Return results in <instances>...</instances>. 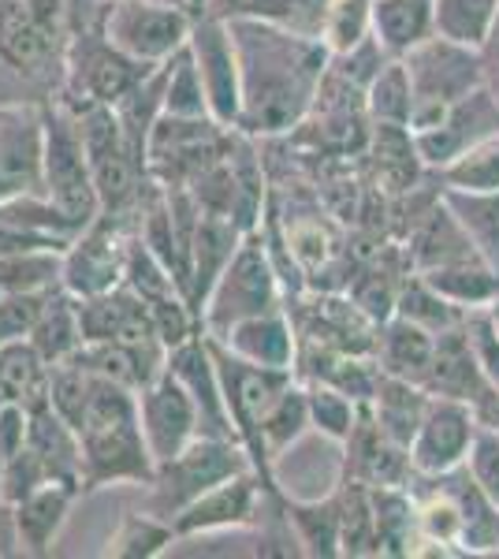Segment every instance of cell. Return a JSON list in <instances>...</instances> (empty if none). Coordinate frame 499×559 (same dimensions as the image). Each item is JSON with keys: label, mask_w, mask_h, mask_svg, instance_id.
I'll return each instance as SVG.
<instances>
[{"label": "cell", "mask_w": 499, "mask_h": 559, "mask_svg": "<svg viewBox=\"0 0 499 559\" xmlns=\"http://www.w3.org/2000/svg\"><path fill=\"white\" fill-rule=\"evenodd\" d=\"M187 49L198 64L202 75L209 112L216 123L239 131V112H242V75H239V52H235V38L228 20H216V15L194 12L190 23Z\"/></svg>", "instance_id": "30bf717a"}, {"label": "cell", "mask_w": 499, "mask_h": 559, "mask_svg": "<svg viewBox=\"0 0 499 559\" xmlns=\"http://www.w3.org/2000/svg\"><path fill=\"white\" fill-rule=\"evenodd\" d=\"M97 377V373H94ZM79 448H83V492L108 485H150L153 463L139 421V395L105 377L94 381V395L79 421Z\"/></svg>", "instance_id": "7a4b0ae2"}, {"label": "cell", "mask_w": 499, "mask_h": 559, "mask_svg": "<svg viewBox=\"0 0 499 559\" xmlns=\"http://www.w3.org/2000/svg\"><path fill=\"white\" fill-rule=\"evenodd\" d=\"M176 537V526L157 515V511H131V515L120 519V526L112 530L108 537V548L105 556H116V559H153L161 552H168V545Z\"/></svg>", "instance_id": "d6a6232c"}, {"label": "cell", "mask_w": 499, "mask_h": 559, "mask_svg": "<svg viewBox=\"0 0 499 559\" xmlns=\"http://www.w3.org/2000/svg\"><path fill=\"white\" fill-rule=\"evenodd\" d=\"M71 45L68 0H0V64L23 83L63 79Z\"/></svg>", "instance_id": "3957f363"}, {"label": "cell", "mask_w": 499, "mask_h": 559, "mask_svg": "<svg viewBox=\"0 0 499 559\" xmlns=\"http://www.w3.org/2000/svg\"><path fill=\"white\" fill-rule=\"evenodd\" d=\"M462 332H466V340H470V350H474V358H477L480 377H485L488 388L499 395V332H496V324L488 321L485 310H470L466 318H462Z\"/></svg>", "instance_id": "b9f144b4"}, {"label": "cell", "mask_w": 499, "mask_h": 559, "mask_svg": "<svg viewBox=\"0 0 499 559\" xmlns=\"http://www.w3.org/2000/svg\"><path fill=\"white\" fill-rule=\"evenodd\" d=\"M8 556H23V548H20V534H15V508L0 492V559Z\"/></svg>", "instance_id": "f6af8a7d"}, {"label": "cell", "mask_w": 499, "mask_h": 559, "mask_svg": "<svg viewBox=\"0 0 499 559\" xmlns=\"http://www.w3.org/2000/svg\"><path fill=\"white\" fill-rule=\"evenodd\" d=\"M127 239L116 216H97L75 239L63 247L60 287L75 299H94L123 284Z\"/></svg>", "instance_id": "8fae6325"}, {"label": "cell", "mask_w": 499, "mask_h": 559, "mask_svg": "<svg viewBox=\"0 0 499 559\" xmlns=\"http://www.w3.org/2000/svg\"><path fill=\"white\" fill-rule=\"evenodd\" d=\"M63 247H34L0 254V295H49L60 287Z\"/></svg>", "instance_id": "f546056e"}, {"label": "cell", "mask_w": 499, "mask_h": 559, "mask_svg": "<svg viewBox=\"0 0 499 559\" xmlns=\"http://www.w3.org/2000/svg\"><path fill=\"white\" fill-rule=\"evenodd\" d=\"M485 313H488V321H492V324H496V332H499V295L485 306Z\"/></svg>", "instance_id": "7dc6e473"}, {"label": "cell", "mask_w": 499, "mask_h": 559, "mask_svg": "<svg viewBox=\"0 0 499 559\" xmlns=\"http://www.w3.org/2000/svg\"><path fill=\"white\" fill-rule=\"evenodd\" d=\"M165 116L213 120L202 75H198V64H194V57H190L187 45L171 60H165Z\"/></svg>", "instance_id": "d590c367"}, {"label": "cell", "mask_w": 499, "mask_h": 559, "mask_svg": "<svg viewBox=\"0 0 499 559\" xmlns=\"http://www.w3.org/2000/svg\"><path fill=\"white\" fill-rule=\"evenodd\" d=\"M26 432H31V411L20 403H0V455H4V463L26 444Z\"/></svg>", "instance_id": "ee69618b"}, {"label": "cell", "mask_w": 499, "mask_h": 559, "mask_svg": "<svg viewBox=\"0 0 499 559\" xmlns=\"http://www.w3.org/2000/svg\"><path fill=\"white\" fill-rule=\"evenodd\" d=\"M432 350H437V336H432L429 329H421V324L399 318V313L380 321V332H377L380 373L403 377V381H414L425 388V377H429V366H432Z\"/></svg>", "instance_id": "44dd1931"}, {"label": "cell", "mask_w": 499, "mask_h": 559, "mask_svg": "<svg viewBox=\"0 0 499 559\" xmlns=\"http://www.w3.org/2000/svg\"><path fill=\"white\" fill-rule=\"evenodd\" d=\"M310 426V400H306V384L292 381L284 392L272 400V407L261 418L258 440H261V471H265V481L276 489V477H272V463L280 455H287L298 440L306 437Z\"/></svg>", "instance_id": "603a6c76"}, {"label": "cell", "mask_w": 499, "mask_h": 559, "mask_svg": "<svg viewBox=\"0 0 499 559\" xmlns=\"http://www.w3.org/2000/svg\"><path fill=\"white\" fill-rule=\"evenodd\" d=\"M26 340H31V344L41 350L49 366L75 358L79 347L86 344V340H83V321H79V299H75V295H68L63 287H57V292L49 295V302H45L38 324H34Z\"/></svg>", "instance_id": "4316f807"}, {"label": "cell", "mask_w": 499, "mask_h": 559, "mask_svg": "<svg viewBox=\"0 0 499 559\" xmlns=\"http://www.w3.org/2000/svg\"><path fill=\"white\" fill-rule=\"evenodd\" d=\"M261 492L265 481L258 477V471L235 474L228 481L213 485L209 492H202L198 500H190L171 526L176 537H198V534H224V530H242L258 519L261 508Z\"/></svg>", "instance_id": "2e32d148"}, {"label": "cell", "mask_w": 499, "mask_h": 559, "mask_svg": "<svg viewBox=\"0 0 499 559\" xmlns=\"http://www.w3.org/2000/svg\"><path fill=\"white\" fill-rule=\"evenodd\" d=\"M499 131V97L488 86H477L474 94H466L455 102L448 112L440 116L432 128L411 131L417 160L432 173H443L451 160H459L470 146H477L480 139Z\"/></svg>", "instance_id": "7c38bea8"}, {"label": "cell", "mask_w": 499, "mask_h": 559, "mask_svg": "<svg viewBox=\"0 0 499 559\" xmlns=\"http://www.w3.org/2000/svg\"><path fill=\"white\" fill-rule=\"evenodd\" d=\"M421 280H429L432 287L443 295L448 302H455L459 310H485L488 302L499 295V269H492L488 261L470 258L455 261V265H437L417 273Z\"/></svg>", "instance_id": "f1b7e54d"}, {"label": "cell", "mask_w": 499, "mask_h": 559, "mask_svg": "<svg viewBox=\"0 0 499 559\" xmlns=\"http://www.w3.org/2000/svg\"><path fill=\"white\" fill-rule=\"evenodd\" d=\"M45 112V157H41V191L60 205L79 228L102 216L94 168H90L83 131L68 105H41Z\"/></svg>", "instance_id": "52a82bcc"}, {"label": "cell", "mask_w": 499, "mask_h": 559, "mask_svg": "<svg viewBox=\"0 0 499 559\" xmlns=\"http://www.w3.org/2000/svg\"><path fill=\"white\" fill-rule=\"evenodd\" d=\"M369 38H373V0H332L321 31L329 57H343Z\"/></svg>", "instance_id": "74e56055"}, {"label": "cell", "mask_w": 499, "mask_h": 559, "mask_svg": "<svg viewBox=\"0 0 499 559\" xmlns=\"http://www.w3.org/2000/svg\"><path fill=\"white\" fill-rule=\"evenodd\" d=\"M276 306H280V280L265 247V236L261 231H247L239 250L224 265V273L216 276L198 321H202L205 336H224L231 324L258 318L265 310H276Z\"/></svg>", "instance_id": "277c9868"}, {"label": "cell", "mask_w": 499, "mask_h": 559, "mask_svg": "<svg viewBox=\"0 0 499 559\" xmlns=\"http://www.w3.org/2000/svg\"><path fill=\"white\" fill-rule=\"evenodd\" d=\"M499 20V0H432V26L440 38L480 49Z\"/></svg>", "instance_id": "1f68e13d"}, {"label": "cell", "mask_w": 499, "mask_h": 559, "mask_svg": "<svg viewBox=\"0 0 499 559\" xmlns=\"http://www.w3.org/2000/svg\"><path fill=\"white\" fill-rule=\"evenodd\" d=\"M134 395H139V421H142V437H146L153 463H165V459H171L176 452H183L194 437H202V421H198L194 400H190L183 381L168 369V362Z\"/></svg>", "instance_id": "4fadbf2b"}, {"label": "cell", "mask_w": 499, "mask_h": 559, "mask_svg": "<svg viewBox=\"0 0 499 559\" xmlns=\"http://www.w3.org/2000/svg\"><path fill=\"white\" fill-rule=\"evenodd\" d=\"M242 75L239 131L284 134L310 112L329 71V49L261 20H228Z\"/></svg>", "instance_id": "6da1fadb"}, {"label": "cell", "mask_w": 499, "mask_h": 559, "mask_svg": "<svg viewBox=\"0 0 499 559\" xmlns=\"http://www.w3.org/2000/svg\"><path fill=\"white\" fill-rule=\"evenodd\" d=\"M470 258H477V250L470 247L466 231H462L455 216L448 213L443 194H440L437 210L429 213V221H425L421 231L414 236L417 273H425V269H437V265H455V261H470Z\"/></svg>", "instance_id": "4dcf8cb0"}, {"label": "cell", "mask_w": 499, "mask_h": 559, "mask_svg": "<svg viewBox=\"0 0 499 559\" xmlns=\"http://www.w3.org/2000/svg\"><path fill=\"white\" fill-rule=\"evenodd\" d=\"M425 407H429V392H425L421 384L380 373L377 392L369 395V403H366V418L373 421L388 440L411 448L414 432L421 426Z\"/></svg>", "instance_id": "7402d4cb"}, {"label": "cell", "mask_w": 499, "mask_h": 559, "mask_svg": "<svg viewBox=\"0 0 499 559\" xmlns=\"http://www.w3.org/2000/svg\"><path fill=\"white\" fill-rule=\"evenodd\" d=\"M287 522L295 530L298 552L310 556H343V522L340 492L317 496V500H287Z\"/></svg>", "instance_id": "83f0119b"}, {"label": "cell", "mask_w": 499, "mask_h": 559, "mask_svg": "<svg viewBox=\"0 0 499 559\" xmlns=\"http://www.w3.org/2000/svg\"><path fill=\"white\" fill-rule=\"evenodd\" d=\"M168 4H183V8H190V12H194V8H198V0H168Z\"/></svg>", "instance_id": "c3c4849f"}, {"label": "cell", "mask_w": 499, "mask_h": 559, "mask_svg": "<svg viewBox=\"0 0 499 559\" xmlns=\"http://www.w3.org/2000/svg\"><path fill=\"white\" fill-rule=\"evenodd\" d=\"M477 52H480V68H485V86L499 97V20L492 26V34H488V41L480 45Z\"/></svg>", "instance_id": "bcb514c9"}, {"label": "cell", "mask_w": 499, "mask_h": 559, "mask_svg": "<svg viewBox=\"0 0 499 559\" xmlns=\"http://www.w3.org/2000/svg\"><path fill=\"white\" fill-rule=\"evenodd\" d=\"M403 64L414 90L411 131L432 128L451 105L462 102L466 94H474L477 86H485L480 52L470 49V45L440 38V34H432L429 41H421L417 49L406 52Z\"/></svg>", "instance_id": "5b68a950"}, {"label": "cell", "mask_w": 499, "mask_h": 559, "mask_svg": "<svg viewBox=\"0 0 499 559\" xmlns=\"http://www.w3.org/2000/svg\"><path fill=\"white\" fill-rule=\"evenodd\" d=\"M0 344H4V332H0Z\"/></svg>", "instance_id": "f907efd6"}, {"label": "cell", "mask_w": 499, "mask_h": 559, "mask_svg": "<svg viewBox=\"0 0 499 559\" xmlns=\"http://www.w3.org/2000/svg\"><path fill=\"white\" fill-rule=\"evenodd\" d=\"M440 183L455 191H499V131L451 160L440 173Z\"/></svg>", "instance_id": "f35d334b"}, {"label": "cell", "mask_w": 499, "mask_h": 559, "mask_svg": "<svg viewBox=\"0 0 499 559\" xmlns=\"http://www.w3.org/2000/svg\"><path fill=\"white\" fill-rule=\"evenodd\" d=\"M209 340L224 344L235 358H242V362H250V366L287 369V373H295L298 340H295L292 318H287L284 306L258 313V318H247V321L231 324L224 336H209Z\"/></svg>", "instance_id": "e0dca14e"}, {"label": "cell", "mask_w": 499, "mask_h": 559, "mask_svg": "<svg viewBox=\"0 0 499 559\" xmlns=\"http://www.w3.org/2000/svg\"><path fill=\"white\" fill-rule=\"evenodd\" d=\"M443 205L466 231L470 247L477 250L480 261L499 269V191H455L440 187Z\"/></svg>", "instance_id": "484cf974"}, {"label": "cell", "mask_w": 499, "mask_h": 559, "mask_svg": "<svg viewBox=\"0 0 499 559\" xmlns=\"http://www.w3.org/2000/svg\"><path fill=\"white\" fill-rule=\"evenodd\" d=\"M83 496L79 485L68 481H49L41 489L26 492L23 500H15V534H20L23 556H49L57 545L63 522H68L75 500Z\"/></svg>", "instance_id": "ac0fdd59"}, {"label": "cell", "mask_w": 499, "mask_h": 559, "mask_svg": "<svg viewBox=\"0 0 499 559\" xmlns=\"http://www.w3.org/2000/svg\"><path fill=\"white\" fill-rule=\"evenodd\" d=\"M477 426L480 418L474 403L451 400V395H429L421 426H417L411 448H406L414 474H443L466 463Z\"/></svg>", "instance_id": "5bb4252c"}, {"label": "cell", "mask_w": 499, "mask_h": 559, "mask_svg": "<svg viewBox=\"0 0 499 559\" xmlns=\"http://www.w3.org/2000/svg\"><path fill=\"white\" fill-rule=\"evenodd\" d=\"M49 295H0V332H4V340L31 336Z\"/></svg>", "instance_id": "7bdbcfd3"}, {"label": "cell", "mask_w": 499, "mask_h": 559, "mask_svg": "<svg viewBox=\"0 0 499 559\" xmlns=\"http://www.w3.org/2000/svg\"><path fill=\"white\" fill-rule=\"evenodd\" d=\"M45 112L41 105L0 108V202L41 191Z\"/></svg>", "instance_id": "9a60e30c"}, {"label": "cell", "mask_w": 499, "mask_h": 559, "mask_svg": "<svg viewBox=\"0 0 499 559\" xmlns=\"http://www.w3.org/2000/svg\"><path fill=\"white\" fill-rule=\"evenodd\" d=\"M329 4L332 0H258V8H253V15H247V20H261L287 34H298V38L321 41Z\"/></svg>", "instance_id": "ab89813d"}, {"label": "cell", "mask_w": 499, "mask_h": 559, "mask_svg": "<svg viewBox=\"0 0 499 559\" xmlns=\"http://www.w3.org/2000/svg\"><path fill=\"white\" fill-rule=\"evenodd\" d=\"M432 34V0H373V38L388 57L403 60Z\"/></svg>", "instance_id": "d4e9b609"}, {"label": "cell", "mask_w": 499, "mask_h": 559, "mask_svg": "<svg viewBox=\"0 0 499 559\" xmlns=\"http://www.w3.org/2000/svg\"><path fill=\"white\" fill-rule=\"evenodd\" d=\"M0 481H4V455H0Z\"/></svg>", "instance_id": "681fc988"}, {"label": "cell", "mask_w": 499, "mask_h": 559, "mask_svg": "<svg viewBox=\"0 0 499 559\" xmlns=\"http://www.w3.org/2000/svg\"><path fill=\"white\" fill-rule=\"evenodd\" d=\"M49 377L52 366L26 336L0 344V403H20L34 411L49 403Z\"/></svg>", "instance_id": "cb8c5ba5"}, {"label": "cell", "mask_w": 499, "mask_h": 559, "mask_svg": "<svg viewBox=\"0 0 499 559\" xmlns=\"http://www.w3.org/2000/svg\"><path fill=\"white\" fill-rule=\"evenodd\" d=\"M150 71L153 68L139 64V60L116 49L102 34V26L97 31H79L71 34L68 57H63V105H120Z\"/></svg>", "instance_id": "ba28073f"}, {"label": "cell", "mask_w": 499, "mask_h": 559, "mask_svg": "<svg viewBox=\"0 0 499 559\" xmlns=\"http://www.w3.org/2000/svg\"><path fill=\"white\" fill-rule=\"evenodd\" d=\"M247 231L221 213H202L194 228V242H190V276H187V302L194 306V313H202V306L213 292L216 276L224 273V265L239 250V242Z\"/></svg>", "instance_id": "d6986e66"}, {"label": "cell", "mask_w": 499, "mask_h": 559, "mask_svg": "<svg viewBox=\"0 0 499 559\" xmlns=\"http://www.w3.org/2000/svg\"><path fill=\"white\" fill-rule=\"evenodd\" d=\"M425 392L466 400V403H474V407H480L488 395H496L485 377H480L477 358H474V350H470V340H466V332H462V324L437 336L432 366H429V377H425Z\"/></svg>", "instance_id": "ffe728a7"}, {"label": "cell", "mask_w": 499, "mask_h": 559, "mask_svg": "<svg viewBox=\"0 0 499 559\" xmlns=\"http://www.w3.org/2000/svg\"><path fill=\"white\" fill-rule=\"evenodd\" d=\"M194 12L168 0H105L102 34L146 68L176 57L190 38Z\"/></svg>", "instance_id": "9c48e42d"}, {"label": "cell", "mask_w": 499, "mask_h": 559, "mask_svg": "<svg viewBox=\"0 0 499 559\" xmlns=\"http://www.w3.org/2000/svg\"><path fill=\"white\" fill-rule=\"evenodd\" d=\"M366 108H369V116H373L380 128H406V131H411L414 90H411V75H406L403 60L392 57L373 79H369Z\"/></svg>", "instance_id": "836d02e7"}, {"label": "cell", "mask_w": 499, "mask_h": 559, "mask_svg": "<svg viewBox=\"0 0 499 559\" xmlns=\"http://www.w3.org/2000/svg\"><path fill=\"white\" fill-rule=\"evenodd\" d=\"M395 313L414 324H421V329H429L432 336H440V332H448V329H459L462 318H466V310H459L455 302L443 299L437 287L421 276H411L403 287H399Z\"/></svg>", "instance_id": "e575fe53"}, {"label": "cell", "mask_w": 499, "mask_h": 559, "mask_svg": "<svg viewBox=\"0 0 499 559\" xmlns=\"http://www.w3.org/2000/svg\"><path fill=\"white\" fill-rule=\"evenodd\" d=\"M253 471V459L239 440L224 437H194L183 452H176L165 463H157L150 489V511L165 515L168 522L187 508L190 500H198L213 485L228 481L235 474Z\"/></svg>", "instance_id": "8992f818"}, {"label": "cell", "mask_w": 499, "mask_h": 559, "mask_svg": "<svg viewBox=\"0 0 499 559\" xmlns=\"http://www.w3.org/2000/svg\"><path fill=\"white\" fill-rule=\"evenodd\" d=\"M306 400H310V426L321 437L335 440V444H347L354 426L361 421V403H354L347 392H340L329 381H310L306 384Z\"/></svg>", "instance_id": "8d00e7d4"}, {"label": "cell", "mask_w": 499, "mask_h": 559, "mask_svg": "<svg viewBox=\"0 0 499 559\" xmlns=\"http://www.w3.org/2000/svg\"><path fill=\"white\" fill-rule=\"evenodd\" d=\"M470 477L477 481V489L488 496V500L499 508V429L480 421L477 432H474V444L466 452V463Z\"/></svg>", "instance_id": "60d3db41"}]
</instances>
